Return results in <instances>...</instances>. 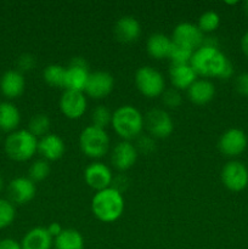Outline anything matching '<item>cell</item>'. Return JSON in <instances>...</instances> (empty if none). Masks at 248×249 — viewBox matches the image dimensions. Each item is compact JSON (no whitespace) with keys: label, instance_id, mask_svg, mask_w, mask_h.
I'll list each match as a JSON object with an SVG mask.
<instances>
[{"label":"cell","instance_id":"8992f818","mask_svg":"<svg viewBox=\"0 0 248 249\" xmlns=\"http://www.w3.org/2000/svg\"><path fill=\"white\" fill-rule=\"evenodd\" d=\"M135 85L143 96L150 97V99L162 96L165 90V82L163 75L150 66H143L136 71Z\"/></svg>","mask_w":248,"mask_h":249},{"label":"cell","instance_id":"8fae6325","mask_svg":"<svg viewBox=\"0 0 248 249\" xmlns=\"http://www.w3.org/2000/svg\"><path fill=\"white\" fill-rule=\"evenodd\" d=\"M84 180L90 189L96 192L111 187L113 181V175L111 169L101 162H94L84 170Z\"/></svg>","mask_w":248,"mask_h":249},{"label":"cell","instance_id":"5bb4252c","mask_svg":"<svg viewBox=\"0 0 248 249\" xmlns=\"http://www.w3.org/2000/svg\"><path fill=\"white\" fill-rule=\"evenodd\" d=\"M87 97L84 92L65 90L60 99V109L70 119H79L87 111Z\"/></svg>","mask_w":248,"mask_h":249},{"label":"cell","instance_id":"1f68e13d","mask_svg":"<svg viewBox=\"0 0 248 249\" xmlns=\"http://www.w3.org/2000/svg\"><path fill=\"white\" fill-rule=\"evenodd\" d=\"M49 174H50V165H49V163L44 160H38L29 168L28 178L33 182H39L45 180L49 177Z\"/></svg>","mask_w":248,"mask_h":249},{"label":"cell","instance_id":"8d00e7d4","mask_svg":"<svg viewBox=\"0 0 248 249\" xmlns=\"http://www.w3.org/2000/svg\"><path fill=\"white\" fill-rule=\"evenodd\" d=\"M0 249H22L21 245L12 238H2L0 240Z\"/></svg>","mask_w":248,"mask_h":249},{"label":"cell","instance_id":"4316f807","mask_svg":"<svg viewBox=\"0 0 248 249\" xmlns=\"http://www.w3.org/2000/svg\"><path fill=\"white\" fill-rule=\"evenodd\" d=\"M50 118H49L46 114L39 113L32 117V119L29 121L28 129H27V130H28L32 135L35 136L36 139H41L45 135H48L49 130H50Z\"/></svg>","mask_w":248,"mask_h":249},{"label":"cell","instance_id":"9c48e42d","mask_svg":"<svg viewBox=\"0 0 248 249\" xmlns=\"http://www.w3.org/2000/svg\"><path fill=\"white\" fill-rule=\"evenodd\" d=\"M248 145V139L245 131L237 128H231L220 136L218 142L219 151L226 157H237L245 152Z\"/></svg>","mask_w":248,"mask_h":249},{"label":"cell","instance_id":"f546056e","mask_svg":"<svg viewBox=\"0 0 248 249\" xmlns=\"http://www.w3.org/2000/svg\"><path fill=\"white\" fill-rule=\"evenodd\" d=\"M220 26V16L214 11H207L202 14L198 18L197 27L202 33H212Z\"/></svg>","mask_w":248,"mask_h":249},{"label":"cell","instance_id":"74e56055","mask_svg":"<svg viewBox=\"0 0 248 249\" xmlns=\"http://www.w3.org/2000/svg\"><path fill=\"white\" fill-rule=\"evenodd\" d=\"M46 230H48V232L50 233V236L53 238H56L58 235H60L61 232H62L63 229L61 228V225L58 223H51L50 225L46 228Z\"/></svg>","mask_w":248,"mask_h":249},{"label":"cell","instance_id":"30bf717a","mask_svg":"<svg viewBox=\"0 0 248 249\" xmlns=\"http://www.w3.org/2000/svg\"><path fill=\"white\" fill-rule=\"evenodd\" d=\"M114 88V78L105 71L90 73L84 92L89 97L101 100L108 96Z\"/></svg>","mask_w":248,"mask_h":249},{"label":"cell","instance_id":"44dd1931","mask_svg":"<svg viewBox=\"0 0 248 249\" xmlns=\"http://www.w3.org/2000/svg\"><path fill=\"white\" fill-rule=\"evenodd\" d=\"M19 245L22 249H51L53 238L46 228H34L23 236Z\"/></svg>","mask_w":248,"mask_h":249},{"label":"cell","instance_id":"ac0fdd59","mask_svg":"<svg viewBox=\"0 0 248 249\" xmlns=\"http://www.w3.org/2000/svg\"><path fill=\"white\" fill-rule=\"evenodd\" d=\"M114 36L117 40L124 44L134 43L141 34V26L133 16H123L114 24Z\"/></svg>","mask_w":248,"mask_h":249},{"label":"cell","instance_id":"cb8c5ba5","mask_svg":"<svg viewBox=\"0 0 248 249\" xmlns=\"http://www.w3.org/2000/svg\"><path fill=\"white\" fill-rule=\"evenodd\" d=\"M173 40L169 36L164 34L156 33L148 38L147 40V53L151 57L156 60L169 57L170 50H172Z\"/></svg>","mask_w":248,"mask_h":249},{"label":"cell","instance_id":"277c9868","mask_svg":"<svg viewBox=\"0 0 248 249\" xmlns=\"http://www.w3.org/2000/svg\"><path fill=\"white\" fill-rule=\"evenodd\" d=\"M4 146L5 152L10 160L26 162L38 152V139L27 129H19L9 134Z\"/></svg>","mask_w":248,"mask_h":249},{"label":"cell","instance_id":"f1b7e54d","mask_svg":"<svg viewBox=\"0 0 248 249\" xmlns=\"http://www.w3.org/2000/svg\"><path fill=\"white\" fill-rule=\"evenodd\" d=\"M112 123V112L106 106L95 107L91 113V125L100 129H106Z\"/></svg>","mask_w":248,"mask_h":249},{"label":"cell","instance_id":"6da1fadb","mask_svg":"<svg viewBox=\"0 0 248 249\" xmlns=\"http://www.w3.org/2000/svg\"><path fill=\"white\" fill-rule=\"evenodd\" d=\"M197 75L206 78L229 79L233 74V66L218 46L202 45L195 50L190 62Z\"/></svg>","mask_w":248,"mask_h":249},{"label":"cell","instance_id":"ba28073f","mask_svg":"<svg viewBox=\"0 0 248 249\" xmlns=\"http://www.w3.org/2000/svg\"><path fill=\"white\" fill-rule=\"evenodd\" d=\"M221 181L230 191H243L248 186V168L240 160H230L221 170Z\"/></svg>","mask_w":248,"mask_h":249},{"label":"cell","instance_id":"603a6c76","mask_svg":"<svg viewBox=\"0 0 248 249\" xmlns=\"http://www.w3.org/2000/svg\"><path fill=\"white\" fill-rule=\"evenodd\" d=\"M21 123V113L12 102H0V130L5 133L16 131Z\"/></svg>","mask_w":248,"mask_h":249},{"label":"cell","instance_id":"836d02e7","mask_svg":"<svg viewBox=\"0 0 248 249\" xmlns=\"http://www.w3.org/2000/svg\"><path fill=\"white\" fill-rule=\"evenodd\" d=\"M34 66H35V58H34V56L29 55V53H23L17 60V67H18L21 73L33 70Z\"/></svg>","mask_w":248,"mask_h":249},{"label":"cell","instance_id":"52a82bcc","mask_svg":"<svg viewBox=\"0 0 248 249\" xmlns=\"http://www.w3.org/2000/svg\"><path fill=\"white\" fill-rule=\"evenodd\" d=\"M143 126L151 138L167 139L174 130V123L167 111L160 108L151 109L143 117Z\"/></svg>","mask_w":248,"mask_h":249},{"label":"cell","instance_id":"83f0119b","mask_svg":"<svg viewBox=\"0 0 248 249\" xmlns=\"http://www.w3.org/2000/svg\"><path fill=\"white\" fill-rule=\"evenodd\" d=\"M195 50H192V49L180 45V44H175L173 41L172 50H170L168 58L172 61V65H190Z\"/></svg>","mask_w":248,"mask_h":249},{"label":"cell","instance_id":"d4e9b609","mask_svg":"<svg viewBox=\"0 0 248 249\" xmlns=\"http://www.w3.org/2000/svg\"><path fill=\"white\" fill-rule=\"evenodd\" d=\"M55 249H84V238L74 229H63L62 232L53 238Z\"/></svg>","mask_w":248,"mask_h":249},{"label":"cell","instance_id":"4dcf8cb0","mask_svg":"<svg viewBox=\"0 0 248 249\" xmlns=\"http://www.w3.org/2000/svg\"><path fill=\"white\" fill-rule=\"evenodd\" d=\"M16 218V209L9 199L0 198V229L11 225Z\"/></svg>","mask_w":248,"mask_h":249},{"label":"cell","instance_id":"60d3db41","mask_svg":"<svg viewBox=\"0 0 248 249\" xmlns=\"http://www.w3.org/2000/svg\"><path fill=\"white\" fill-rule=\"evenodd\" d=\"M2 187H4V180H2L1 175H0V191L2 190Z\"/></svg>","mask_w":248,"mask_h":249},{"label":"cell","instance_id":"7c38bea8","mask_svg":"<svg viewBox=\"0 0 248 249\" xmlns=\"http://www.w3.org/2000/svg\"><path fill=\"white\" fill-rule=\"evenodd\" d=\"M172 40L175 44H180V45L192 49V50H197L203 45L204 34L199 31L197 24L182 22V23L177 24L173 31Z\"/></svg>","mask_w":248,"mask_h":249},{"label":"cell","instance_id":"d6986e66","mask_svg":"<svg viewBox=\"0 0 248 249\" xmlns=\"http://www.w3.org/2000/svg\"><path fill=\"white\" fill-rule=\"evenodd\" d=\"M170 82L175 89L187 90L197 80L196 74L191 65H172L169 70Z\"/></svg>","mask_w":248,"mask_h":249},{"label":"cell","instance_id":"f35d334b","mask_svg":"<svg viewBox=\"0 0 248 249\" xmlns=\"http://www.w3.org/2000/svg\"><path fill=\"white\" fill-rule=\"evenodd\" d=\"M241 50H242L243 55L248 58V31L243 34L242 39H241Z\"/></svg>","mask_w":248,"mask_h":249},{"label":"cell","instance_id":"d590c367","mask_svg":"<svg viewBox=\"0 0 248 249\" xmlns=\"http://www.w3.org/2000/svg\"><path fill=\"white\" fill-rule=\"evenodd\" d=\"M155 148V141L153 139L151 138L150 135L148 136H141L138 141V146H136V150H140L141 152L148 153L151 151H153Z\"/></svg>","mask_w":248,"mask_h":249},{"label":"cell","instance_id":"2e32d148","mask_svg":"<svg viewBox=\"0 0 248 249\" xmlns=\"http://www.w3.org/2000/svg\"><path fill=\"white\" fill-rule=\"evenodd\" d=\"M66 145L56 134H48L38 140V153L46 162L57 160L65 155Z\"/></svg>","mask_w":248,"mask_h":249},{"label":"cell","instance_id":"ffe728a7","mask_svg":"<svg viewBox=\"0 0 248 249\" xmlns=\"http://www.w3.org/2000/svg\"><path fill=\"white\" fill-rule=\"evenodd\" d=\"M187 91V97L195 105L203 106L211 102L215 95V88L214 84L208 79H197Z\"/></svg>","mask_w":248,"mask_h":249},{"label":"cell","instance_id":"7402d4cb","mask_svg":"<svg viewBox=\"0 0 248 249\" xmlns=\"http://www.w3.org/2000/svg\"><path fill=\"white\" fill-rule=\"evenodd\" d=\"M88 67L85 66H75L70 65L66 68V77H65V90H71V91L84 92L85 87H87L88 79H89Z\"/></svg>","mask_w":248,"mask_h":249},{"label":"cell","instance_id":"e0dca14e","mask_svg":"<svg viewBox=\"0 0 248 249\" xmlns=\"http://www.w3.org/2000/svg\"><path fill=\"white\" fill-rule=\"evenodd\" d=\"M26 88V80L19 71L11 70L5 72L0 78V91L7 99H17Z\"/></svg>","mask_w":248,"mask_h":249},{"label":"cell","instance_id":"3957f363","mask_svg":"<svg viewBox=\"0 0 248 249\" xmlns=\"http://www.w3.org/2000/svg\"><path fill=\"white\" fill-rule=\"evenodd\" d=\"M111 125L123 141H131L140 136L143 129V117L138 108L125 105L112 113Z\"/></svg>","mask_w":248,"mask_h":249},{"label":"cell","instance_id":"d6a6232c","mask_svg":"<svg viewBox=\"0 0 248 249\" xmlns=\"http://www.w3.org/2000/svg\"><path fill=\"white\" fill-rule=\"evenodd\" d=\"M162 100L164 105L169 108H177L182 102V96L180 91L175 88L173 89H165L162 94Z\"/></svg>","mask_w":248,"mask_h":249},{"label":"cell","instance_id":"5b68a950","mask_svg":"<svg viewBox=\"0 0 248 249\" xmlns=\"http://www.w3.org/2000/svg\"><path fill=\"white\" fill-rule=\"evenodd\" d=\"M79 146L82 152L89 158H101L108 152L109 136L104 129L89 125L80 133Z\"/></svg>","mask_w":248,"mask_h":249},{"label":"cell","instance_id":"9a60e30c","mask_svg":"<svg viewBox=\"0 0 248 249\" xmlns=\"http://www.w3.org/2000/svg\"><path fill=\"white\" fill-rule=\"evenodd\" d=\"M136 160H138V150L130 141H121L112 150L111 163L119 172L130 169L136 163Z\"/></svg>","mask_w":248,"mask_h":249},{"label":"cell","instance_id":"7a4b0ae2","mask_svg":"<svg viewBox=\"0 0 248 249\" xmlns=\"http://www.w3.org/2000/svg\"><path fill=\"white\" fill-rule=\"evenodd\" d=\"M92 214L102 223L118 220L124 212V198L116 187H108L95 194L91 199Z\"/></svg>","mask_w":248,"mask_h":249},{"label":"cell","instance_id":"4fadbf2b","mask_svg":"<svg viewBox=\"0 0 248 249\" xmlns=\"http://www.w3.org/2000/svg\"><path fill=\"white\" fill-rule=\"evenodd\" d=\"M9 201L14 204H26L35 197V182L29 178L19 177L11 180L7 186Z\"/></svg>","mask_w":248,"mask_h":249},{"label":"cell","instance_id":"ab89813d","mask_svg":"<svg viewBox=\"0 0 248 249\" xmlns=\"http://www.w3.org/2000/svg\"><path fill=\"white\" fill-rule=\"evenodd\" d=\"M243 11H245L246 16L248 17V0L245 2V4H243Z\"/></svg>","mask_w":248,"mask_h":249},{"label":"cell","instance_id":"e575fe53","mask_svg":"<svg viewBox=\"0 0 248 249\" xmlns=\"http://www.w3.org/2000/svg\"><path fill=\"white\" fill-rule=\"evenodd\" d=\"M235 89L242 96H248V72L237 75L235 79Z\"/></svg>","mask_w":248,"mask_h":249},{"label":"cell","instance_id":"484cf974","mask_svg":"<svg viewBox=\"0 0 248 249\" xmlns=\"http://www.w3.org/2000/svg\"><path fill=\"white\" fill-rule=\"evenodd\" d=\"M66 68L61 65H50L44 70L43 78L45 83L53 88L65 87Z\"/></svg>","mask_w":248,"mask_h":249}]
</instances>
